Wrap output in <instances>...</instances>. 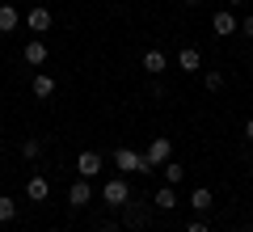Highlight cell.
I'll return each mask as SVG.
<instances>
[{
    "instance_id": "cell-24",
    "label": "cell",
    "mask_w": 253,
    "mask_h": 232,
    "mask_svg": "<svg viewBox=\"0 0 253 232\" xmlns=\"http://www.w3.org/2000/svg\"><path fill=\"white\" fill-rule=\"evenodd\" d=\"M97 232H123V228H118V224H110V220H106V224H97Z\"/></svg>"
},
{
    "instance_id": "cell-29",
    "label": "cell",
    "mask_w": 253,
    "mask_h": 232,
    "mask_svg": "<svg viewBox=\"0 0 253 232\" xmlns=\"http://www.w3.org/2000/svg\"><path fill=\"white\" fill-rule=\"evenodd\" d=\"M245 232H253V224H249V228H245Z\"/></svg>"
},
{
    "instance_id": "cell-19",
    "label": "cell",
    "mask_w": 253,
    "mask_h": 232,
    "mask_svg": "<svg viewBox=\"0 0 253 232\" xmlns=\"http://www.w3.org/2000/svg\"><path fill=\"white\" fill-rule=\"evenodd\" d=\"M42 156V143L38 139H21V161H38Z\"/></svg>"
},
{
    "instance_id": "cell-18",
    "label": "cell",
    "mask_w": 253,
    "mask_h": 232,
    "mask_svg": "<svg viewBox=\"0 0 253 232\" xmlns=\"http://www.w3.org/2000/svg\"><path fill=\"white\" fill-rule=\"evenodd\" d=\"M203 89L219 93V89H224V72H203Z\"/></svg>"
},
{
    "instance_id": "cell-9",
    "label": "cell",
    "mask_w": 253,
    "mask_h": 232,
    "mask_svg": "<svg viewBox=\"0 0 253 232\" xmlns=\"http://www.w3.org/2000/svg\"><path fill=\"white\" fill-rule=\"evenodd\" d=\"M21 59H26L30 68H42V63H46V43H42V38H30L26 51H21Z\"/></svg>"
},
{
    "instance_id": "cell-23",
    "label": "cell",
    "mask_w": 253,
    "mask_h": 232,
    "mask_svg": "<svg viewBox=\"0 0 253 232\" xmlns=\"http://www.w3.org/2000/svg\"><path fill=\"white\" fill-rule=\"evenodd\" d=\"M241 34H249V38H253V17H241Z\"/></svg>"
},
{
    "instance_id": "cell-28",
    "label": "cell",
    "mask_w": 253,
    "mask_h": 232,
    "mask_svg": "<svg viewBox=\"0 0 253 232\" xmlns=\"http://www.w3.org/2000/svg\"><path fill=\"white\" fill-rule=\"evenodd\" d=\"M0 165H4V148H0Z\"/></svg>"
},
{
    "instance_id": "cell-30",
    "label": "cell",
    "mask_w": 253,
    "mask_h": 232,
    "mask_svg": "<svg viewBox=\"0 0 253 232\" xmlns=\"http://www.w3.org/2000/svg\"><path fill=\"white\" fill-rule=\"evenodd\" d=\"M9 4H17V0H9Z\"/></svg>"
},
{
    "instance_id": "cell-27",
    "label": "cell",
    "mask_w": 253,
    "mask_h": 232,
    "mask_svg": "<svg viewBox=\"0 0 253 232\" xmlns=\"http://www.w3.org/2000/svg\"><path fill=\"white\" fill-rule=\"evenodd\" d=\"M232 4H245V0H228V9H232Z\"/></svg>"
},
{
    "instance_id": "cell-10",
    "label": "cell",
    "mask_w": 253,
    "mask_h": 232,
    "mask_svg": "<svg viewBox=\"0 0 253 232\" xmlns=\"http://www.w3.org/2000/svg\"><path fill=\"white\" fill-rule=\"evenodd\" d=\"M46 194H51V182H46L42 173H34V178L26 182V198H30V203H42Z\"/></svg>"
},
{
    "instance_id": "cell-7",
    "label": "cell",
    "mask_w": 253,
    "mask_h": 232,
    "mask_svg": "<svg viewBox=\"0 0 253 232\" xmlns=\"http://www.w3.org/2000/svg\"><path fill=\"white\" fill-rule=\"evenodd\" d=\"M211 30H215L219 38H228V34H241V21L232 17V9H219L215 17H211Z\"/></svg>"
},
{
    "instance_id": "cell-12",
    "label": "cell",
    "mask_w": 253,
    "mask_h": 232,
    "mask_svg": "<svg viewBox=\"0 0 253 232\" xmlns=\"http://www.w3.org/2000/svg\"><path fill=\"white\" fill-rule=\"evenodd\" d=\"M30 93H34L38 101H46V97H55V81L46 76V72H38L34 81H30Z\"/></svg>"
},
{
    "instance_id": "cell-31",
    "label": "cell",
    "mask_w": 253,
    "mask_h": 232,
    "mask_svg": "<svg viewBox=\"0 0 253 232\" xmlns=\"http://www.w3.org/2000/svg\"><path fill=\"white\" fill-rule=\"evenodd\" d=\"M249 186H253V178H249Z\"/></svg>"
},
{
    "instance_id": "cell-15",
    "label": "cell",
    "mask_w": 253,
    "mask_h": 232,
    "mask_svg": "<svg viewBox=\"0 0 253 232\" xmlns=\"http://www.w3.org/2000/svg\"><path fill=\"white\" fill-rule=\"evenodd\" d=\"M152 203L161 207V211H173V207H177V190H173V186H161V190L152 194Z\"/></svg>"
},
{
    "instance_id": "cell-4",
    "label": "cell",
    "mask_w": 253,
    "mask_h": 232,
    "mask_svg": "<svg viewBox=\"0 0 253 232\" xmlns=\"http://www.w3.org/2000/svg\"><path fill=\"white\" fill-rule=\"evenodd\" d=\"M101 152H81V156H76V178H84V182H93L101 173Z\"/></svg>"
},
{
    "instance_id": "cell-5",
    "label": "cell",
    "mask_w": 253,
    "mask_h": 232,
    "mask_svg": "<svg viewBox=\"0 0 253 232\" xmlns=\"http://www.w3.org/2000/svg\"><path fill=\"white\" fill-rule=\"evenodd\" d=\"M89 203H93V182L76 178L72 186H68V207H76V211H81V207H89Z\"/></svg>"
},
{
    "instance_id": "cell-3",
    "label": "cell",
    "mask_w": 253,
    "mask_h": 232,
    "mask_svg": "<svg viewBox=\"0 0 253 232\" xmlns=\"http://www.w3.org/2000/svg\"><path fill=\"white\" fill-rule=\"evenodd\" d=\"M114 165H118L123 173H152V169L144 165V152H135V148H118V152H114Z\"/></svg>"
},
{
    "instance_id": "cell-20",
    "label": "cell",
    "mask_w": 253,
    "mask_h": 232,
    "mask_svg": "<svg viewBox=\"0 0 253 232\" xmlns=\"http://www.w3.org/2000/svg\"><path fill=\"white\" fill-rule=\"evenodd\" d=\"M144 220H148V211H139V207H131V203H126V224H131V228H139Z\"/></svg>"
},
{
    "instance_id": "cell-32",
    "label": "cell",
    "mask_w": 253,
    "mask_h": 232,
    "mask_svg": "<svg viewBox=\"0 0 253 232\" xmlns=\"http://www.w3.org/2000/svg\"><path fill=\"white\" fill-rule=\"evenodd\" d=\"M249 59H253V51H249Z\"/></svg>"
},
{
    "instance_id": "cell-17",
    "label": "cell",
    "mask_w": 253,
    "mask_h": 232,
    "mask_svg": "<svg viewBox=\"0 0 253 232\" xmlns=\"http://www.w3.org/2000/svg\"><path fill=\"white\" fill-rule=\"evenodd\" d=\"M13 220H17V203L9 194H0V224H13Z\"/></svg>"
},
{
    "instance_id": "cell-8",
    "label": "cell",
    "mask_w": 253,
    "mask_h": 232,
    "mask_svg": "<svg viewBox=\"0 0 253 232\" xmlns=\"http://www.w3.org/2000/svg\"><path fill=\"white\" fill-rule=\"evenodd\" d=\"M17 26H21V13H17V4L0 0V34H13Z\"/></svg>"
},
{
    "instance_id": "cell-26",
    "label": "cell",
    "mask_w": 253,
    "mask_h": 232,
    "mask_svg": "<svg viewBox=\"0 0 253 232\" xmlns=\"http://www.w3.org/2000/svg\"><path fill=\"white\" fill-rule=\"evenodd\" d=\"M181 4H194V9H199V4H203V0H181Z\"/></svg>"
},
{
    "instance_id": "cell-25",
    "label": "cell",
    "mask_w": 253,
    "mask_h": 232,
    "mask_svg": "<svg viewBox=\"0 0 253 232\" xmlns=\"http://www.w3.org/2000/svg\"><path fill=\"white\" fill-rule=\"evenodd\" d=\"M245 139H253V118H249V123H245Z\"/></svg>"
},
{
    "instance_id": "cell-2",
    "label": "cell",
    "mask_w": 253,
    "mask_h": 232,
    "mask_svg": "<svg viewBox=\"0 0 253 232\" xmlns=\"http://www.w3.org/2000/svg\"><path fill=\"white\" fill-rule=\"evenodd\" d=\"M165 161H173V143H169V135H156V139L144 148V165L148 169H161Z\"/></svg>"
},
{
    "instance_id": "cell-1",
    "label": "cell",
    "mask_w": 253,
    "mask_h": 232,
    "mask_svg": "<svg viewBox=\"0 0 253 232\" xmlns=\"http://www.w3.org/2000/svg\"><path fill=\"white\" fill-rule=\"evenodd\" d=\"M101 203H106V207H126V203H135V198H131V186H126V178H110L106 186H101Z\"/></svg>"
},
{
    "instance_id": "cell-6",
    "label": "cell",
    "mask_w": 253,
    "mask_h": 232,
    "mask_svg": "<svg viewBox=\"0 0 253 232\" xmlns=\"http://www.w3.org/2000/svg\"><path fill=\"white\" fill-rule=\"evenodd\" d=\"M26 30L30 34H46V30H51V9H46V4H34V9L26 13Z\"/></svg>"
},
{
    "instance_id": "cell-11",
    "label": "cell",
    "mask_w": 253,
    "mask_h": 232,
    "mask_svg": "<svg viewBox=\"0 0 253 232\" xmlns=\"http://www.w3.org/2000/svg\"><path fill=\"white\" fill-rule=\"evenodd\" d=\"M177 68H181V72H190V76H194V72L203 68V55L194 51V46H181V51H177Z\"/></svg>"
},
{
    "instance_id": "cell-22",
    "label": "cell",
    "mask_w": 253,
    "mask_h": 232,
    "mask_svg": "<svg viewBox=\"0 0 253 232\" xmlns=\"http://www.w3.org/2000/svg\"><path fill=\"white\" fill-rule=\"evenodd\" d=\"M186 232H211V224H203V220H190V224H186Z\"/></svg>"
},
{
    "instance_id": "cell-14",
    "label": "cell",
    "mask_w": 253,
    "mask_h": 232,
    "mask_svg": "<svg viewBox=\"0 0 253 232\" xmlns=\"http://www.w3.org/2000/svg\"><path fill=\"white\" fill-rule=\"evenodd\" d=\"M190 207H194V211H211V207H215V194H211L207 186H194V194H190Z\"/></svg>"
},
{
    "instance_id": "cell-13",
    "label": "cell",
    "mask_w": 253,
    "mask_h": 232,
    "mask_svg": "<svg viewBox=\"0 0 253 232\" xmlns=\"http://www.w3.org/2000/svg\"><path fill=\"white\" fill-rule=\"evenodd\" d=\"M165 68H169L165 51H156V46H152V51H144V72H148V76H161Z\"/></svg>"
},
{
    "instance_id": "cell-16",
    "label": "cell",
    "mask_w": 253,
    "mask_h": 232,
    "mask_svg": "<svg viewBox=\"0 0 253 232\" xmlns=\"http://www.w3.org/2000/svg\"><path fill=\"white\" fill-rule=\"evenodd\" d=\"M161 173H165V186H177V182L186 178V165H177V161H165V165H161Z\"/></svg>"
},
{
    "instance_id": "cell-21",
    "label": "cell",
    "mask_w": 253,
    "mask_h": 232,
    "mask_svg": "<svg viewBox=\"0 0 253 232\" xmlns=\"http://www.w3.org/2000/svg\"><path fill=\"white\" fill-rule=\"evenodd\" d=\"M148 93H152V97H165V81H161V76H152V89H148Z\"/></svg>"
}]
</instances>
